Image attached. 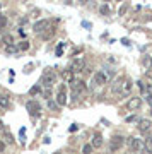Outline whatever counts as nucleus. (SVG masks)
I'll use <instances>...</instances> for the list:
<instances>
[{
	"instance_id": "1",
	"label": "nucleus",
	"mask_w": 152,
	"mask_h": 154,
	"mask_svg": "<svg viewBox=\"0 0 152 154\" xmlns=\"http://www.w3.org/2000/svg\"><path fill=\"white\" fill-rule=\"evenodd\" d=\"M114 93L116 94H121V96H126V94L132 93V89H133V82H132V79L128 77H123V79H118V82L114 84Z\"/></svg>"
},
{
	"instance_id": "2",
	"label": "nucleus",
	"mask_w": 152,
	"mask_h": 154,
	"mask_svg": "<svg viewBox=\"0 0 152 154\" xmlns=\"http://www.w3.org/2000/svg\"><path fill=\"white\" fill-rule=\"evenodd\" d=\"M128 146H130L132 152H137V154H140L142 151H144V147H145L144 140H142V139H137V137H130V139H128Z\"/></svg>"
},
{
	"instance_id": "3",
	"label": "nucleus",
	"mask_w": 152,
	"mask_h": 154,
	"mask_svg": "<svg viewBox=\"0 0 152 154\" xmlns=\"http://www.w3.org/2000/svg\"><path fill=\"white\" fill-rule=\"evenodd\" d=\"M123 144H125V137H121V135H113V137L109 139L108 147H109V151L114 152V151H120Z\"/></svg>"
},
{
	"instance_id": "4",
	"label": "nucleus",
	"mask_w": 152,
	"mask_h": 154,
	"mask_svg": "<svg viewBox=\"0 0 152 154\" xmlns=\"http://www.w3.org/2000/svg\"><path fill=\"white\" fill-rule=\"evenodd\" d=\"M51 28V21L50 19H41V21H38L36 24H34V33L36 34H43L46 29H50Z\"/></svg>"
},
{
	"instance_id": "5",
	"label": "nucleus",
	"mask_w": 152,
	"mask_h": 154,
	"mask_svg": "<svg viewBox=\"0 0 152 154\" xmlns=\"http://www.w3.org/2000/svg\"><path fill=\"white\" fill-rule=\"evenodd\" d=\"M70 86H72V98H79V94L86 91L84 81H72Z\"/></svg>"
},
{
	"instance_id": "6",
	"label": "nucleus",
	"mask_w": 152,
	"mask_h": 154,
	"mask_svg": "<svg viewBox=\"0 0 152 154\" xmlns=\"http://www.w3.org/2000/svg\"><path fill=\"white\" fill-rule=\"evenodd\" d=\"M26 108H27V111H29L33 116H38L39 113H41V105H39V101H34V99L27 101V103H26Z\"/></svg>"
},
{
	"instance_id": "7",
	"label": "nucleus",
	"mask_w": 152,
	"mask_h": 154,
	"mask_svg": "<svg viewBox=\"0 0 152 154\" xmlns=\"http://www.w3.org/2000/svg\"><path fill=\"white\" fill-rule=\"evenodd\" d=\"M56 105L58 106H65L67 105V94H65V84H62L58 88V94H56Z\"/></svg>"
},
{
	"instance_id": "8",
	"label": "nucleus",
	"mask_w": 152,
	"mask_h": 154,
	"mask_svg": "<svg viewBox=\"0 0 152 154\" xmlns=\"http://www.w3.org/2000/svg\"><path fill=\"white\" fill-rule=\"evenodd\" d=\"M150 127H152V122L149 120V118H142V120H138L137 128H138V132H140V134H149Z\"/></svg>"
},
{
	"instance_id": "9",
	"label": "nucleus",
	"mask_w": 152,
	"mask_h": 154,
	"mask_svg": "<svg viewBox=\"0 0 152 154\" xmlns=\"http://www.w3.org/2000/svg\"><path fill=\"white\" fill-rule=\"evenodd\" d=\"M55 82H56V75H55V74H44V75L41 77V84H43L46 89H50Z\"/></svg>"
},
{
	"instance_id": "10",
	"label": "nucleus",
	"mask_w": 152,
	"mask_h": 154,
	"mask_svg": "<svg viewBox=\"0 0 152 154\" xmlns=\"http://www.w3.org/2000/svg\"><path fill=\"white\" fill-rule=\"evenodd\" d=\"M91 84L94 86H98V88H101V86H104L106 84V75H104L103 72H98V74H94L93 75V81H91Z\"/></svg>"
},
{
	"instance_id": "11",
	"label": "nucleus",
	"mask_w": 152,
	"mask_h": 154,
	"mask_svg": "<svg viewBox=\"0 0 152 154\" xmlns=\"http://www.w3.org/2000/svg\"><path fill=\"white\" fill-rule=\"evenodd\" d=\"M140 105H142V101H140V98H132L128 103H126V108L130 111H135V110H138L140 108Z\"/></svg>"
},
{
	"instance_id": "12",
	"label": "nucleus",
	"mask_w": 152,
	"mask_h": 154,
	"mask_svg": "<svg viewBox=\"0 0 152 154\" xmlns=\"http://www.w3.org/2000/svg\"><path fill=\"white\" fill-rule=\"evenodd\" d=\"M86 69V65H84V60L82 58H77V60H74V63H72V67H70V70L75 74V72H81V70H84Z\"/></svg>"
},
{
	"instance_id": "13",
	"label": "nucleus",
	"mask_w": 152,
	"mask_h": 154,
	"mask_svg": "<svg viewBox=\"0 0 152 154\" xmlns=\"http://www.w3.org/2000/svg\"><path fill=\"white\" fill-rule=\"evenodd\" d=\"M91 146H93V147H96V149L103 146V135H101L99 132L94 134V137H93V142H91Z\"/></svg>"
},
{
	"instance_id": "14",
	"label": "nucleus",
	"mask_w": 152,
	"mask_h": 154,
	"mask_svg": "<svg viewBox=\"0 0 152 154\" xmlns=\"http://www.w3.org/2000/svg\"><path fill=\"white\" fill-rule=\"evenodd\" d=\"M62 77H63V81H67V82H72L74 81V72L68 69V70H63L62 72Z\"/></svg>"
},
{
	"instance_id": "15",
	"label": "nucleus",
	"mask_w": 152,
	"mask_h": 154,
	"mask_svg": "<svg viewBox=\"0 0 152 154\" xmlns=\"http://www.w3.org/2000/svg\"><path fill=\"white\" fill-rule=\"evenodd\" d=\"M29 46H31V43H29L27 39H22L21 43L17 45V50H19V51H26V50H29Z\"/></svg>"
},
{
	"instance_id": "16",
	"label": "nucleus",
	"mask_w": 152,
	"mask_h": 154,
	"mask_svg": "<svg viewBox=\"0 0 152 154\" xmlns=\"http://www.w3.org/2000/svg\"><path fill=\"white\" fill-rule=\"evenodd\" d=\"M2 41L7 45V46H11V45H14V38H12V34H5L4 38H2Z\"/></svg>"
},
{
	"instance_id": "17",
	"label": "nucleus",
	"mask_w": 152,
	"mask_h": 154,
	"mask_svg": "<svg viewBox=\"0 0 152 154\" xmlns=\"http://www.w3.org/2000/svg\"><path fill=\"white\" fill-rule=\"evenodd\" d=\"M53 34H55V28H50V29H46V31H44L41 36H43L44 39H50L51 36H53Z\"/></svg>"
},
{
	"instance_id": "18",
	"label": "nucleus",
	"mask_w": 152,
	"mask_h": 154,
	"mask_svg": "<svg viewBox=\"0 0 152 154\" xmlns=\"http://www.w3.org/2000/svg\"><path fill=\"white\" fill-rule=\"evenodd\" d=\"M0 106L2 108H9V98L2 96V94H0Z\"/></svg>"
},
{
	"instance_id": "19",
	"label": "nucleus",
	"mask_w": 152,
	"mask_h": 154,
	"mask_svg": "<svg viewBox=\"0 0 152 154\" xmlns=\"http://www.w3.org/2000/svg\"><path fill=\"white\" fill-rule=\"evenodd\" d=\"M93 146H91V144H86V146H84V147H82V154H91L93 152Z\"/></svg>"
},
{
	"instance_id": "20",
	"label": "nucleus",
	"mask_w": 152,
	"mask_h": 154,
	"mask_svg": "<svg viewBox=\"0 0 152 154\" xmlns=\"http://www.w3.org/2000/svg\"><path fill=\"white\" fill-rule=\"evenodd\" d=\"M144 144H145V149H147V154H152V140H150V137L147 139V140H145V142H144Z\"/></svg>"
},
{
	"instance_id": "21",
	"label": "nucleus",
	"mask_w": 152,
	"mask_h": 154,
	"mask_svg": "<svg viewBox=\"0 0 152 154\" xmlns=\"http://www.w3.org/2000/svg\"><path fill=\"white\" fill-rule=\"evenodd\" d=\"M5 51L7 53H16V51H19V50H17V46L11 45V46H5Z\"/></svg>"
},
{
	"instance_id": "22",
	"label": "nucleus",
	"mask_w": 152,
	"mask_h": 154,
	"mask_svg": "<svg viewBox=\"0 0 152 154\" xmlns=\"http://www.w3.org/2000/svg\"><path fill=\"white\" fill-rule=\"evenodd\" d=\"M38 93H41V88H39V86H34V88H31V91H29L31 96H34V94H38Z\"/></svg>"
},
{
	"instance_id": "23",
	"label": "nucleus",
	"mask_w": 152,
	"mask_h": 154,
	"mask_svg": "<svg viewBox=\"0 0 152 154\" xmlns=\"http://www.w3.org/2000/svg\"><path fill=\"white\" fill-rule=\"evenodd\" d=\"M48 108H50V110H58L56 101H51V99H50V101H48Z\"/></svg>"
},
{
	"instance_id": "24",
	"label": "nucleus",
	"mask_w": 152,
	"mask_h": 154,
	"mask_svg": "<svg viewBox=\"0 0 152 154\" xmlns=\"http://www.w3.org/2000/svg\"><path fill=\"white\" fill-rule=\"evenodd\" d=\"M101 14H103V16H108L109 14V7L108 5H101Z\"/></svg>"
},
{
	"instance_id": "25",
	"label": "nucleus",
	"mask_w": 152,
	"mask_h": 154,
	"mask_svg": "<svg viewBox=\"0 0 152 154\" xmlns=\"http://www.w3.org/2000/svg\"><path fill=\"white\" fill-rule=\"evenodd\" d=\"M144 65H145V67H152V58H149V57L144 58Z\"/></svg>"
},
{
	"instance_id": "26",
	"label": "nucleus",
	"mask_w": 152,
	"mask_h": 154,
	"mask_svg": "<svg viewBox=\"0 0 152 154\" xmlns=\"http://www.w3.org/2000/svg\"><path fill=\"white\" fill-rule=\"evenodd\" d=\"M62 51H63V43H60V45H58V48H56V55L60 57V55H62Z\"/></svg>"
},
{
	"instance_id": "27",
	"label": "nucleus",
	"mask_w": 152,
	"mask_h": 154,
	"mask_svg": "<svg viewBox=\"0 0 152 154\" xmlns=\"http://www.w3.org/2000/svg\"><path fill=\"white\" fill-rule=\"evenodd\" d=\"M7 24V19L4 16H0V28H2V26H5Z\"/></svg>"
},
{
	"instance_id": "28",
	"label": "nucleus",
	"mask_w": 152,
	"mask_h": 154,
	"mask_svg": "<svg viewBox=\"0 0 152 154\" xmlns=\"http://www.w3.org/2000/svg\"><path fill=\"white\" fill-rule=\"evenodd\" d=\"M5 139H7V142H14V137H12V135H11V134H5Z\"/></svg>"
},
{
	"instance_id": "29",
	"label": "nucleus",
	"mask_w": 152,
	"mask_h": 154,
	"mask_svg": "<svg viewBox=\"0 0 152 154\" xmlns=\"http://www.w3.org/2000/svg\"><path fill=\"white\" fill-rule=\"evenodd\" d=\"M44 96H46V99H51V91H50V89H46V91H44Z\"/></svg>"
},
{
	"instance_id": "30",
	"label": "nucleus",
	"mask_w": 152,
	"mask_h": 154,
	"mask_svg": "<svg viewBox=\"0 0 152 154\" xmlns=\"http://www.w3.org/2000/svg\"><path fill=\"white\" fill-rule=\"evenodd\" d=\"M137 118H135V115H132V116H128V118H126V122H135Z\"/></svg>"
},
{
	"instance_id": "31",
	"label": "nucleus",
	"mask_w": 152,
	"mask_h": 154,
	"mask_svg": "<svg viewBox=\"0 0 152 154\" xmlns=\"http://www.w3.org/2000/svg\"><path fill=\"white\" fill-rule=\"evenodd\" d=\"M4 149H5V142H2V140H0V152H2Z\"/></svg>"
},
{
	"instance_id": "32",
	"label": "nucleus",
	"mask_w": 152,
	"mask_h": 154,
	"mask_svg": "<svg viewBox=\"0 0 152 154\" xmlns=\"http://www.w3.org/2000/svg\"><path fill=\"white\" fill-rule=\"evenodd\" d=\"M19 134H21V137H24V134H26V128H21V130H19Z\"/></svg>"
},
{
	"instance_id": "33",
	"label": "nucleus",
	"mask_w": 152,
	"mask_h": 154,
	"mask_svg": "<svg viewBox=\"0 0 152 154\" xmlns=\"http://www.w3.org/2000/svg\"><path fill=\"white\" fill-rule=\"evenodd\" d=\"M0 130H4V123H2V120H0Z\"/></svg>"
},
{
	"instance_id": "34",
	"label": "nucleus",
	"mask_w": 152,
	"mask_h": 154,
	"mask_svg": "<svg viewBox=\"0 0 152 154\" xmlns=\"http://www.w3.org/2000/svg\"><path fill=\"white\" fill-rule=\"evenodd\" d=\"M2 45H4V41H2V39H0V48H2Z\"/></svg>"
},
{
	"instance_id": "35",
	"label": "nucleus",
	"mask_w": 152,
	"mask_h": 154,
	"mask_svg": "<svg viewBox=\"0 0 152 154\" xmlns=\"http://www.w3.org/2000/svg\"><path fill=\"white\" fill-rule=\"evenodd\" d=\"M53 154H62V152H53Z\"/></svg>"
},
{
	"instance_id": "36",
	"label": "nucleus",
	"mask_w": 152,
	"mask_h": 154,
	"mask_svg": "<svg viewBox=\"0 0 152 154\" xmlns=\"http://www.w3.org/2000/svg\"><path fill=\"white\" fill-rule=\"evenodd\" d=\"M149 75H150V77H152V72H150V74H149Z\"/></svg>"
}]
</instances>
